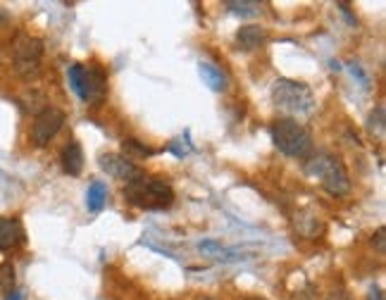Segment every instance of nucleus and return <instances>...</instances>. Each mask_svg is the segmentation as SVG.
Masks as SVG:
<instances>
[{
	"label": "nucleus",
	"instance_id": "obj_27",
	"mask_svg": "<svg viewBox=\"0 0 386 300\" xmlns=\"http://www.w3.org/2000/svg\"><path fill=\"white\" fill-rule=\"evenodd\" d=\"M5 300H22V293L20 291H10L8 296H5Z\"/></svg>",
	"mask_w": 386,
	"mask_h": 300
},
{
	"label": "nucleus",
	"instance_id": "obj_26",
	"mask_svg": "<svg viewBox=\"0 0 386 300\" xmlns=\"http://www.w3.org/2000/svg\"><path fill=\"white\" fill-rule=\"evenodd\" d=\"M365 300H384V293L379 286H372L370 291H367V298Z\"/></svg>",
	"mask_w": 386,
	"mask_h": 300
},
{
	"label": "nucleus",
	"instance_id": "obj_16",
	"mask_svg": "<svg viewBox=\"0 0 386 300\" xmlns=\"http://www.w3.org/2000/svg\"><path fill=\"white\" fill-rule=\"evenodd\" d=\"M367 134L382 138L384 136V126H386V119H384V105H377L370 112V117H367Z\"/></svg>",
	"mask_w": 386,
	"mask_h": 300
},
{
	"label": "nucleus",
	"instance_id": "obj_24",
	"mask_svg": "<svg viewBox=\"0 0 386 300\" xmlns=\"http://www.w3.org/2000/svg\"><path fill=\"white\" fill-rule=\"evenodd\" d=\"M296 300H320L318 298V288H315L313 284H308L303 288V291L296 293Z\"/></svg>",
	"mask_w": 386,
	"mask_h": 300
},
{
	"label": "nucleus",
	"instance_id": "obj_8",
	"mask_svg": "<svg viewBox=\"0 0 386 300\" xmlns=\"http://www.w3.org/2000/svg\"><path fill=\"white\" fill-rule=\"evenodd\" d=\"M107 93V77L101 67H86L84 74V100L86 103H103Z\"/></svg>",
	"mask_w": 386,
	"mask_h": 300
},
{
	"label": "nucleus",
	"instance_id": "obj_2",
	"mask_svg": "<svg viewBox=\"0 0 386 300\" xmlns=\"http://www.w3.org/2000/svg\"><path fill=\"white\" fill-rule=\"evenodd\" d=\"M124 198L126 203H131L134 207H143V210H167L175 203V191L163 179L138 177L136 181L124 186Z\"/></svg>",
	"mask_w": 386,
	"mask_h": 300
},
{
	"label": "nucleus",
	"instance_id": "obj_10",
	"mask_svg": "<svg viewBox=\"0 0 386 300\" xmlns=\"http://www.w3.org/2000/svg\"><path fill=\"white\" fill-rule=\"evenodd\" d=\"M62 170L67 172L69 177H79L84 172V150L77 141H69L65 148H62L60 155Z\"/></svg>",
	"mask_w": 386,
	"mask_h": 300
},
{
	"label": "nucleus",
	"instance_id": "obj_5",
	"mask_svg": "<svg viewBox=\"0 0 386 300\" xmlns=\"http://www.w3.org/2000/svg\"><path fill=\"white\" fill-rule=\"evenodd\" d=\"M43 60V41L36 36H24L20 33L15 41V72L24 82H34L41 74Z\"/></svg>",
	"mask_w": 386,
	"mask_h": 300
},
{
	"label": "nucleus",
	"instance_id": "obj_23",
	"mask_svg": "<svg viewBox=\"0 0 386 300\" xmlns=\"http://www.w3.org/2000/svg\"><path fill=\"white\" fill-rule=\"evenodd\" d=\"M372 248H377L379 253L386 250V229L384 227H379L377 232L372 234Z\"/></svg>",
	"mask_w": 386,
	"mask_h": 300
},
{
	"label": "nucleus",
	"instance_id": "obj_4",
	"mask_svg": "<svg viewBox=\"0 0 386 300\" xmlns=\"http://www.w3.org/2000/svg\"><path fill=\"white\" fill-rule=\"evenodd\" d=\"M272 131V141L279 153L286 158H308L313 153V136L308 134L303 124H298L291 117H281L269 126Z\"/></svg>",
	"mask_w": 386,
	"mask_h": 300
},
{
	"label": "nucleus",
	"instance_id": "obj_25",
	"mask_svg": "<svg viewBox=\"0 0 386 300\" xmlns=\"http://www.w3.org/2000/svg\"><path fill=\"white\" fill-rule=\"evenodd\" d=\"M325 300H350V296H348V291H346V288H332V291L327 293Z\"/></svg>",
	"mask_w": 386,
	"mask_h": 300
},
{
	"label": "nucleus",
	"instance_id": "obj_11",
	"mask_svg": "<svg viewBox=\"0 0 386 300\" xmlns=\"http://www.w3.org/2000/svg\"><path fill=\"white\" fill-rule=\"evenodd\" d=\"M24 241V229L17 219L0 217V253L20 246Z\"/></svg>",
	"mask_w": 386,
	"mask_h": 300
},
{
	"label": "nucleus",
	"instance_id": "obj_22",
	"mask_svg": "<svg viewBox=\"0 0 386 300\" xmlns=\"http://www.w3.org/2000/svg\"><path fill=\"white\" fill-rule=\"evenodd\" d=\"M198 250L205 253V255H212V257H222V255H229L224 248L217 243V241H200L198 243Z\"/></svg>",
	"mask_w": 386,
	"mask_h": 300
},
{
	"label": "nucleus",
	"instance_id": "obj_3",
	"mask_svg": "<svg viewBox=\"0 0 386 300\" xmlns=\"http://www.w3.org/2000/svg\"><path fill=\"white\" fill-rule=\"evenodd\" d=\"M272 103L274 107L293 117H310L315 110V96L308 84L293 79H276L272 84Z\"/></svg>",
	"mask_w": 386,
	"mask_h": 300
},
{
	"label": "nucleus",
	"instance_id": "obj_29",
	"mask_svg": "<svg viewBox=\"0 0 386 300\" xmlns=\"http://www.w3.org/2000/svg\"><path fill=\"white\" fill-rule=\"evenodd\" d=\"M200 300H212V298H200Z\"/></svg>",
	"mask_w": 386,
	"mask_h": 300
},
{
	"label": "nucleus",
	"instance_id": "obj_9",
	"mask_svg": "<svg viewBox=\"0 0 386 300\" xmlns=\"http://www.w3.org/2000/svg\"><path fill=\"white\" fill-rule=\"evenodd\" d=\"M265 41H267V31L258 24L241 27L239 31H236V45H239L244 53H253V50L265 45Z\"/></svg>",
	"mask_w": 386,
	"mask_h": 300
},
{
	"label": "nucleus",
	"instance_id": "obj_6",
	"mask_svg": "<svg viewBox=\"0 0 386 300\" xmlns=\"http://www.w3.org/2000/svg\"><path fill=\"white\" fill-rule=\"evenodd\" d=\"M62 126H65V112L57 107H45L41 114H36V122L31 126V143L36 148H45Z\"/></svg>",
	"mask_w": 386,
	"mask_h": 300
},
{
	"label": "nucleus",
	"instance_id": "obj_28",
	"mask_svg": "<svg viewBox=\"0 0 386 300\" xmlns=\"http://www.w3.org/2000/svg\"><path fill=\"white\" fill-rule=\"evenodd\" d=\"M244 300H265V298H244Z\"/></svg>",
	"mask_w": 386,
	"mask_h": 300
},
{
	"label": "nucleus",
	"instance_id": "obj_20",
	"mask_svg": "<svg viewBox=\"0 0 386 300\" xmlns=\"http://www.w3.org/2000/svg\"><path fill=\"white\" fill-rule=\"evenodd\" d=\"M122 146H124L126 153L138 155V158H148V155H153V150H151V148H146L141 141H136V138H124Z\"/></svg>",
	"mask_w": 386,
	"mask_h": 300
},
{
	"label": "nucleus",
	"instance_id": "obj_15",
	"mask_svg": "<svg viewBox=\"0 0 386 300\" xmlns=\"http://www.w3.org/2000/svg\"><path fill=\"white\" fill-rule=\"evenodd\" d=\"M84 74H86V67L79 65V62L69 65V69H67L69 86H72V91H74V93H77L79 98H82V100H84Z\"/></svg>",
	"mask_w": 386,
	"mask_h": 300
},
{
	"label": "nucleus",
	"instance_id": "obj_19",
	"mask_svg": "<svg viewBox=\"0 0 386 300\" xmlns=\"http://www.w3.org/2000/svg\"><path fill=\"white\" fill-rule=\"evenodd\" d=\"M0 288L3 291H15V267L10 262L0 264Z\"/></svg>",
	"mask_w": 386,
	"mask_h": 300
},
{
	"label": "nucleus",
	"instance_id": "obj_21",
	"mask_svg": "<svg viewBox=\"0 0 386 300\" xmlns=\"http://www.w3.org/2000/svg\"><path fill=\"white\" fill-rule=\"evenodd\" d=\"M167 150H170L172 155H177V158H186L193 148H191V141H188V138H177V141H172L170 146H167Z\"/></svg>",
	"mask_w": 386,
	"mask_h": 300
},
{
	"label": "nucleus",
	"instance_id": "obj_12",
	"mask_svg": "<svg viewBox=\"0 0 386 300\" xmlns=\"http://www.w3.org/2000/svg\"><path fill=\"white\" fill-rule=\"evenodd\" d=\"M198 69H200V77H203V82H205L207 89H212L215 93H222V91H227L229 79H227V74H224L222 67L212 65V62H200Z\"/></svg>",
	"mask_w": 386,
	"mask_h": 300
},
{
	"label": "nucleus",
	"instance_id": "obj_14",
	"mask_svg": "<svg viewBox=\"0 0 386 300\" xmlns=\"http://www.w3.org/2000/svg\"><path fill=\"white\" fill-rule=\"evenodd\" d=\"M105 200H107V186L101 181H94L89 186V193H86V207H89V212H98L105 205Z\"/></svg>",
	"mask_w": 386,
	"mask_h": 300
},
{
	"label": "nucleus",
	"instance_id": "obj_7",
	"mask_svg": "<svg viewBox=\"0 0 386 300\" xmlns=\"http://www.w3.org/2000/svg\"><path fill=\"white\" fill-rule=\"evenodd\" d=\"M98 163H101V170L103 172H107L110 177L119 179V181H124V183H131V181H136L138 177H143L141 172H138V167L131 163L126 155L103 153L101 158H98Z\"/></svg>",
	"mask_w": 386,
	"mask_h": 300
},
{
	"label": "nucleus",
	"instance_id": "obj_18",
	"mask_svg": "<svg viewBox=\"0 0 386 300\" xmlns=\"http://www.w3.org/2000/svg\"><path fill=\"white\" fill-rule=\"evenodd\" d=\"M227 10L236 17H253V15H260V3H227Z\"/></svg>",
	"mask_w": 386,
	"mask_h": 300
},
{
	"label": "nucleus",
	"instance_id": "obj_1",
	"mask_svg": "<svg viewBox=\"0 0 386 300\" xmlns=\"http://www.w3.org/2000/svg\"><path fill=\"white\" fill-rule=\"evenodd\" d=\"M305 174L320 179L322 188L329 195H334V198H341V195L350 193V177L336 155H329V153L313 155L305 163Z\"/></svg>",
	"mask_w": 386,
	"mask_h": 300
},
{
	"label": "nucleus",
	"instance_id": "obj_13",
	"mask_svg": "<svg viewBox=\"0 0 386 300\" xmlns=\"http://www.w3.org/2000/svg\"><path fill=\"white\" fill-rule=\"evenodd\" d=\"M296 229L305 239H318L322 234V222L315 215H310V212H303V215L296 217Z\"/></svg>",
	"mask_w": 386,
	"mask_h": 300
},
{
	"label": "nucleus",
	"instance_id": "obj_17",
	"mask_svg": "<svg viewBox=\"0 0 386 300\" xmlns=\"http://www.w3.org/2000/svg\"><path fill=\"white\" fill-rule=\"evenodd\" d=\"M22 105H24L27 112H36V114H41L45 107V96L43 93H38V91H29V93L22 98Z\"/></svg>",
	"mask_w": 386,
	"mask_h": 300
}]
</instances>
